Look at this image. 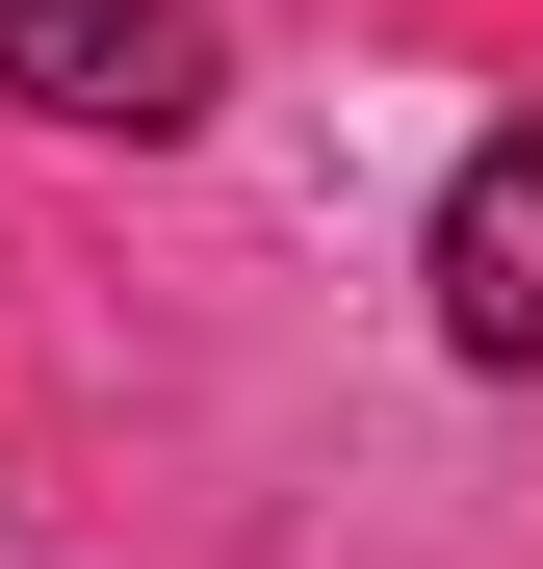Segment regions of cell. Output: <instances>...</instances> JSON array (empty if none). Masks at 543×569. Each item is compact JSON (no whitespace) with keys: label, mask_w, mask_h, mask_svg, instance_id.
<instances>
[{"label":"cell","mask_w":543,"mask_h":569,"mask_svg":"<svg viewBox=\"0 0 543 569\" xmlns=\"http://www.w3.org/2000/svg\"><path fill=\"white\" fill-rule=\"evenodd\" d=\"M440 337L466 362H543V130H492L440 181Z\"/></svg>","instance_id":"7a4b0ae2"},{"label":"cell","mask_w":543,"mask_h":569,"mask_svg":"<svg viewBox=\"0 0 543 569\" xmlns=\"http://www.w3.org/2000/svg\"><path fill=\"white\" fill-rule=\"evenodd\" d=\"M0 78H27L52 130H208V0H0Z\"/></svg>","instance_id":"6da1fadb"}]
</instances>
